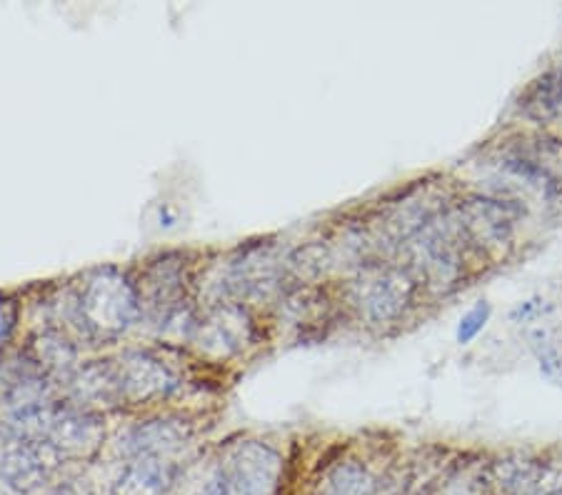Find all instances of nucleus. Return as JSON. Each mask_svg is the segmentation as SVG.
Listing matches in <instances>:
<instances>
[{
	"mask_svg": "<svg viewBox=\"0 0 562 495\" xmlns=\"http://www.w3.org/2000/svg\"><path fill=\"white\" fill-rule=\"evenodd\" d=\"M140 313L138 288L115 268H101L86 275L72 301V318L93 340L123 336Z\"/></svg>",
	"mask_w": 562,
	"mask_h": 495,
	"instance_id": "obj_1",
	"label": "nucleus"
},
{
	"mask_svg": "<svg viewBox=\"0 0 562 495\" xmlns=\"http://www.w3.org/2000/svg\"><path fill=\"white\" fill-rule=\"evenodd\" d=\"M66 455L48 440H18L0 461V479L18 493L43 488L58 473Z\"/></svg>",
	"mask_w": 562,
	"mask_h": 495,
	"instance_id": "obj_2",
	"label": "nucleus"
},
{
	"mask_svg": "<svg viewBox=\"0 0 562 495\" xmlns=\"http://www.w3.org/2000/svg\"><path fill=\"white\" fill-rule=\"evenodd\" d=\"M123 403H153L176 391V375L150 353L131 350L113 360Z\"/></svg>",
	"mask_w": 562,
	"mask_h": 495,
	"instance_id": "obj_3",
	"label": "nucleus"
},
{
	"mask_svg": "<svg viewBox=\"0 0 562 495\" xmlns=\"http://www.w3.org/2000/svg\"><path fill=\"white\" fill-rule=\"evenodd\" d=\"M231 495H273L280 479V455L262 443H240L223 471Z\"/></svg>",
	"mask_w": 562,
	"mask_h": 495,
	"instance_id": "obj_4",
	"label": "nucleus"
},
{
	"mask_svg": "<svg viewBox=\"0 0 562 495\" xmlns=\"http://www.w3.org/2000/svg\"><path fill=\"white\" fill-rule=\"evenodd\" d=\"M103 423L98 413L78 408L72 403H58L56 416H53L48 443L56 446L63 455H88L101 446L103 440Z\"/></svg>",
	"mask_w": 562,
	"mask_h": 495,
	"instance_id": "obj_5",
	"label": "nucleus"
},
{
	"mask_svg": "<svg viewBox=\"0 0 562 495\" xmlns=\"http://www.w3.org/2000/svg\"><path fill=\"white\" fill-rule=\"evenodd\" d=\"M462 228L475 236L485 246H503L510 240L515 225L520 218V209L501 198H470L460 205Z\"/></svg>",
	"mask_w": 562,
	"mask_h": 495,
	"instance_id": "obj_6",
	"label": "nucleus"
},
{
	"mask_svg": "<svg viewBox=\"0 0 562 495\" xmlns=\"http://www.w3.org/2000/svg\"><path fill=\"white\" fill-rule=\"evenodd\" d=\"M413 299V281L403 270H383L366 281L360 291V308L373 323H390Z\"/></svg>",
	"mask_w": 562,
	"mask_h": 495,
	"instance_id": "obj_7",
	"label": "nucleus"
},
{
	"mask_svg": "<svg viewBox=\"0 0 562 495\" xmlns=\"http://www.w3.org/2000/svg\"><path fill=\"white\" fill-rule=\"evenodd\" d=\"M176 481L178 465L170 458H131L113 483V495H170Z\"/></svg>",
	"mask_w": 562,
	"mask_h": 495,
	"instance_id": "obj_8",
	"label": "nucleus"
},
{
	"mask_svg": "<svg viewBox=\"0 0 562 495\" xmlns=\"http://www.w3.org/2000/svg\"><path fill=\"white\" fill-rule=\"evenodd\" d=\"M72 405L95 413V408H115L123 403L121 385H117V373L113 360H95L78 368L70 378Z\"/></svg>",
	"mask_w": 562,
	"mask_h": 495,
	"instance_id": "obj_9",
	"label": "nucleus"
},
{
	"mask_svg": "<svg viewBox=\"0 0 562 495\" xmlns=\"http://www.w3.org/2000/svg\"><path fill=\"white\" fill-rule=\"evenodd\" d=\"M188 443V428L180 420L173 418H158L145 420L131 428L128 434L121 438V450L128 458L140 455H160L170 458Z\"/></svg>",
	"mask_w": 562,
	"mask_h": 495,
	"instance_id": "obj_10",
	"label": "nucleus"
},
{
	"mask_svg": "<svg viewBox=\"0 0 562 495\" xmlns=\"http://www.w3.org/2000/svg\"><path fill=\"white\" fill-rule=\"evenodd\" d=\"M501 495H562V471L538 461H507L495 468Z\"/></svg>",
	"mask_w": 562,
	"mask_h": 495,
	"instance_id": "obj_11",
	"label": "nucleus"
},
{
	"mask_svg": "<svg viewBox=\"0 0 562 495\" xmlns=\"http://www.w3.org/2000/svg\"><path fill=\"white\" fill-rule=\"evenodd\" d=\"M198 333H201L203 344H217L223 350H238L243 340L248 338L250 320L243 308L235 305H225V308L215 311L211 318L198 323Z\"/></svg>",
	"mask_w": 562,
	"mask_h": 495,
	"instance_id": "obj_12",
	"label": "nucleus"
},
{
	"mask_svg": "<svg viewBox=\"0 0 562 495\" xmlns=\"http://www.w3.org/2000/svg\"><path fill=\"white\" fill-rule=\"evenodd\" d=\"M33 365L45 378H72L76 368V348H72L60 333H43L33 344Z\"/></svg>",
	"mask_w": 562,
	"mask_h": 495,
	"instance_id": "obj_13",
	"label": "nucleus"
},
{
	"mask_svg": "<svg viewBox=\"0 0 562 495\" xmlns=\"http://www.w3.org/2000/svg\"><path fill=\"white\" fill-rule=\"evenodd\" d=\"M373 493H375L373 475L366 471V465H360L356 461H348V463H340L338 468H333L321 488V495H373Z\"/></svg>",
	"mask_w": 562,
	"mask_h": 495,
	"instance_id": "obj_14",
	"label": "nucleus"
},
{
	"mask_svg": "<svg viewBox=\"0 0 562 495\" xmlns=\"http://www.w3.org/2000/svg\"><path fill=\"white\" fill-rule=\"evenodd\" d=\"M525 108L540 121L562 123V74H550L540 78L530 88Z\"/></svg>",
	"mask_w": 562,
	"mask_h": 495,
	"instance_id": "obj_15",
	"label": "nucleus"
},
{
	"mask_svg": "<svg viewBox=\"0 0 562 495\" xmlns=\"http://www.w3.org/2000/svg\"><path fill=\"white\" fill-rule=\"evenodd\" d=\"M530 344L535 356H538V363H540V371L550 381H555L562 385V353L555 348V344L548 338V333L538 328L530 333Z\"/></svg>",
	"mask_w": 562,
	"mask_h": 495,
	"instance_id": "obj_16",
	"label": "nucleus"
},
{
	"mask_svg": "<svg viewBox=\"0 0 562 495\" xmlns=\"http://www.w3.org/2000/svg\"><path fill=\"white\" fill-rule=\"evenodd\" d=\"M493 315V305L487 301H477L473 308H470L465 315H462L460 323H458V330H456V340L460 346H470L473 340L480 336V333L485 330L487 320H491Z\"/></svg>",
	"mask_w": 562,
	"mask_h": 495,
	"instance_id": "obj_17",
	"label": "nucleus"
},
{
	"mask_svg": "<svg viewBox=\"0 0 562 495\" xmlns=\"http://www.w3.org/2000/svg\"><path fill=\"white\" fill-rule=\"evenodd\" d=\"M542 303L546 301H540V299H532V301H525V303H518L515 305V308L510 311V318L515 320V323H528V320H535L538 318V315L542 313Z\"/></svg>",
	"mask_w": 562,
	"mask_h": 495,
	"instance_id": "obj_18",
	"label": "nucleus"
},
{
	"mask_svg": "<svg viewBox=\"0 0 562 495\" xmlns=\"http://www.w3.org/2000/svg\"><path fill=\"white\" fill-rule=\"evenodd\" d=\"M205 495H231V488H228V483H225L223 473L215 475V479L211 481V485H207Z\"/></svg>",
	"mask_w": 562,
	"mask_h": 495,
	"instance_id": "obj_19",
	"label": "nucleus"
},
{
	"mask_svg": "<svg viewBox=\"0 0 562 495\" xmlns=\"http://www.w3.org/2000/svg\"><path fill=\"white\" fill-rule=\"evenodd\" d=\"M560 74H562V70H560Z\"/></svg>",
	"mask_w": 562,
	"mask_h": 495,
	"instance_id": "obj_20",
	"label": "nucleus"
}]
</instances>
